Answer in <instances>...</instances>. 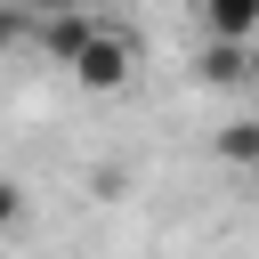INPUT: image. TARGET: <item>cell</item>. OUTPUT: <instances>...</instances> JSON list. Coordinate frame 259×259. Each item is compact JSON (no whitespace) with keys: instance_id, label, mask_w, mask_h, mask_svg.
Returning a JSON list of instances; mask_svg holds the SVG:
<instances>
[{"instance_id":"1","label":"cell","mask_w":259,"mask_h":259,"mask_svg":"<svg viewBox=\"0 0 259 259\" xmlns=\"http://www.w3.org/2000/svg\"><path fill=\"white\" fill-rule=\"evenodd\" d=\"M65 73H73L89 97H113V89H130V73H138V40H130V32H113V24H97V32H89V49H81Z\"/></svg>"},{"instance_id":"3","label":"cell","mask_w":259,"mask_h":259,"mask_svg":"<svg viewBox=\"0 0 259 259\" xmlns=\"http://www.w3.org/2000/svg\"><path fill=\"white\" fill-rule=\"evenodd\" d=\"M194 73H202L210 89H235V81H251V73H259V49H243V40H202Z\"/></svg>"},{"instance_id":"5","label":"cell","mask_w":259,"mask_h":259,"mask_svg":"<svg viewBox=\"0 0 259 259\" xmlns=\"http://www.w3.org/2000/svg\"><path fill=\"white\" fill-rule=\"evenodd\" d=\"M219 162H235V170H259V113H235V121H219Z\"/></svg>"},{"instance_id":"6","label":"cell","mask_w":259,"mask_h":259,"mask_svg":"<svg viewBox=\"0 0 259 259\" xmlns=\"http://www.w3.org/2000/svg\"><path fill=\"white\" fill-rule=\"evenodd\" d=\"M16 40H24V8H16V0H0V57H8Z\"/></svg>"},{"instance_id":"7","label":"cell","mask_w":259,"mask_h":259,"mask_svg":"<svg viewBox=\"0 0 259 259\" xmlns=\"http://www.w3.org/2000/svg\"><path fill=\"white\" fill-rule=\"evenodd\" d=\"M16 219H24V186H16V178H0V227H16Z\"/></svg>"},{"instance_id":"2","label":"cell","mask_w":259,"mask_h":259,"mask_svg":"<svg viewBox=\"0 0 259 259\" xmlns=\"http://www.w3.org/2000/svg\"><path fill=\"white\" fill-rule=\"evenodd\" d=\"M194 16H202L210 40H243V49H259V0H194Z\"/></svg>"},{"instance_id":"4","label":"cell","mask_w":259,"mask_h":259,"mask_svg":"<svg viewBox=\"0 0 259 259\" xmlns=\"http://www.w3.org/2000/svg\"><path fill=\"white\" fill-rule=\"evenodd\" d=\"M89 32H97V16H89V8H57L40 40H49V57H57V65H73V57L89 49Z\"/></svg>"}]
</instances>
